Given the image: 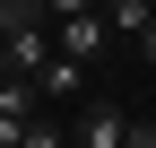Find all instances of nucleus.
I'll return each instance as SVG.
<instances>
[{
  "label": "nucleus",
  "mask_w": 156,
  "mask_h": 148,
  "mask_svg": "<svg viewBox=\"0 0 156 148\" xmlns=\"http://www.w3.org/2000/svg\"><path fill=\"white\" fill-rule=\"evenodd\" d=\"M69 148H87V139H69Z\"/></svg>",
  "instance_id": "nucleus-11"
},
{
  "label": "nucleus",
  "mask_w": 156,
  "mask_h": 148,
  "mask_svg": "<svg viewBox=\"0 0 156 148\" xmlns=\"http://www.w3.org/2000/svg\"><path fill=\"white\" fill-rule=\"evenodd\" d=\"M0 44H9L0 61H9V70H26V79H35L44 61H61V44H52V26H26V35H0Z\"/></svg>",
  "instance_id": "nucleus-4"
},
{
  "label": "nucleus",
  "mask_w": 156,
  "mask_h": 148,
  "mask_svg": "<svg viewBox=\"0 0 156 148\" xmlns=\"http://www.w3.org/2000/svg\"><path fill=\"white\" fill-rule=\"evenodd\" d=\"M130 122H139V113H122V96H87L78 139H87V148H130Z\"/></svg>",
  "instance_id": "nucleus-2"
},
{
  "label": "nucleus",
  "mask_w": 156,
  "mask_h": 148,
  "mask_svg": "<svg viewBox=\"0 0 156 148\" xmlns=\"http://www.w3.org/2000/svg\"><path fill=\"white\" fill-rule=\"evenodd\" d=\"M52 9V26H61V17H87V9H104V0H44Z\"/></svg>",
  "instance_id": "nucleus-8"
},
{
  "label": "nucleus",
  "mask_w": 156,
  "mask_h": 148,
  "mask_svg": "<svg viewBox=\"0 0 156 148\" xmlns=\"http://www.w3.org/2000/svg\"><path fill=\"white\" fill-rule=\"evenodd\" d=\"M52 44H61L69 61H87V70H95V61L113 52V17H104V9H87V17H61V26H52Z\"/></svg>",
  "instance_id": "nucleus-1"
},
{
  "label": "nucleus",
  "mask_w": 156,
  "mask_h": 148,
  "mask_svg": "<svg viewBox=\"0 0 156 148\" xmlns=\"http://www.w3.org/2000/svg\"><path fill=\"white\" fill-rule=\"evenodd\" d=\"M69 139H78V131H61V122H52V113H35L26 131L9 139V148H69Z\"/></svg>",
  "instance_id": "nucleus-7"
},
{
  "label": "nucleus",
  "mask_w": 156,
  "mask_h": 148,
  "mask_svg": "<svg viewBox=\"0 0 156 148\" xmlns=\"http://www.w3.org/2000/svg\"><path fill=\"white\" fill-rule=\"evenodd\" d=\"M44 105H52L44 87H35L26 70H9V79H0V139H17V131H26L35 113H44Z\"/></svg>",
  "instance_id": "nucleus-3"
},
{
  "label": "nucleus",
  "mask_w": 156,
  "mask_h": 148,
  "mask_svg": "<svg viewBox=\"0 0 156 148\" xmlns=\"http://www.w3.org/2000/svg\"><path fill=\"white\" fill-rule=\"evenodd\" d=\"M78 79H87V61H69V52L35 70V87H44V96H78Z\"/></svg>",
  "instance_id": "nucleus-6"
},
{
  "label": "nucleus",
  "mask_w": 156,
  "mask_h": 148,
  "mask_svg": "<svg viewBox=\"0 0 156 148\" xmlns=\"http://www.w3.org/2000/svg\"><path fill=\"white\" fill-rule=\"evenodd\" d=\"M130 148H156V122H130Z\"/></svg>",
  "instance_id": "nucleus-9"
},
{
  "label": "nucleus",
  "mask_w": 156,
  "mask_h": 148,
  "mask_svg": "<svg viewBox=\"0 0 156 148\" xmlns=\"http://www.w3.org/2000/svg\"><path fill=\"white\" fill-rule=\"evenodd\" d=\"M139 61H147V70H156V26H147V35H139Z\"/></svg>",
  "instance_id": "nucleus-10"
},
{
  "label": "nucleus",
  "mask_w": 156,
  "mask_h": 148,
  "mask_svg": "<svg viewBox=\"0 0 156 148\" xmlns=\"http://www.w3.org/2000/svg\"><path fill=\"white\" fill-rule=\"evenodd\" d=\"M104 17H113V35H130V44H139V35L156 26V0H104Z\"/></svg>",
  "instance_id": "nucleus-5"
}]
</instances>
